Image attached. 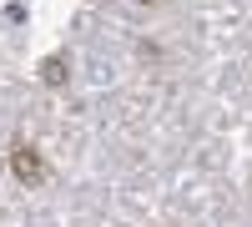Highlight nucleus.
<instances>
[{"label":"nucleus","instance_id":"nucleus-1","mask_svg":"<svg viewBox=\"0 0 252 227\" xmlns=\"http://www.w3.org/2000/svg\"><path fill=\"white\" fill-rule=\"evenodd\" d=\"M10 172H15L20 182H40V177H46V162H40L35 147H26V141H20V147L10 152Z\"/></svg>","mask_w":252,"mask_h":227},{"label":"nucleus","instance_id":"nucleus-2","mask_svg":"<svg viewBox=\"0 0 252 227\" xmlns=\"http://www.w3.org/2000/svg\"><path fill=\"white\" fill-rule=\"evenodd\" d=\"M40 81H46V86H61V81H66V61H61V56H51L46 66H40Z\"/></svg>","mask_w":252,"mask_h":227}]
</instances>
